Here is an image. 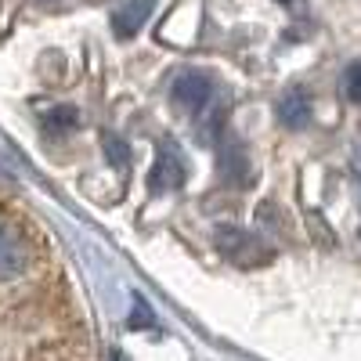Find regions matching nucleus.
Listing matches in <instances>:
<instances>
[{
  "label": "nucleus",
  "mask_w": 361,
  "mask_h": 361,
  "mask_svg": "<svg viewBox=\"0 0 361 361\" xmlns=\"http://www.w3.org/2000/svg\"><path fill=\"white\" fill-rule=\"evenodd\" d=\"M214 246H217V253H221L228 264H235V267H264V264H271V257H275L264 238H257V235H250V231H243V228H231V224L217 228Z\"/></svg>",
  "instance_id": "nucleus-1"
},
{
  "label": "nucleus",
  "mask_w": 361,
  "mask_h": 361,
  "mask_svg": "<svg viewBox=\"0 0 361 361\" xmlns=\"http://www.w3.org/2000/svg\"><path fill=\"white\" fill-rule=\"evenodd\" d=\"M29 257H33V253H29L25 235H22L11 221H0V282L25 275Z\"/></svg>",
  "instance_id": "nucleus-2"
},
{
  "label": "nucleus",
  "mask_w": 361,
  "mask_h": 361,
  "mask_svg": "<svg viewBox=\"0 0 361 361\" xmlns=\"http://www.w3.org/2000/svg\"><path fill=\"white\" fill-rule=\"evenodd\" d=\"M209 98H214V83H209L206 73H180L173 80V102L180 109H188V112H199L202 105H209Z\"/></svg>",
  "instance_id": "nucleus-3"
},
{
  "label": "nucleus",
  "mask_w": 361,
  "mask_h": 361,
  "mask_svg": "<svg viewBox=\"0 0 361 361\" xmlns=\"http://www.w3.org/2000/svg\"><path fill=\"white\" fill-rule=\"evenodd\" d=\"M279 119L289 127V130H300V127H307L311 123V98H307V90H286L282 102H279Z\"/></svg>",
  "instance_id": "nucleus-4"
},
{
  "label": "nucleus",
  "mask_w": 361,
  "mask_h": 361,
  "mask_svg": "<svg viewBox=\"0 0 361 361\" xmlns=\"http://www.w3.org/2000/svg\"><path fill=\"white\" fill-rule=\"evenodd\" d=\"M217 170L228 185H238V180L250 177V159H246V148L238 141H224L221 152H217Z\"/></svg>",
  "instance_id": "nucleus-5"
},
{
  "label": "nucleus",
  "mask_w": 361,
  "mask_h": 361,
  "mask_svg": "<svg viewBox=\"0 0 361 361\" xmlns=\"http://www.w3.org/2000/svg\"><path fill=\"white\" fill-rule=\"evenodd\" d=\"M148 15H152V0H127V4L116 11L112 29H116V33L127 40V37H134L137 29L145 25V18H148Z\"/></svg>",
  "instance_id": "nucleus-6"
},
{
  "label": "nucleus",
  "mask_w": 361,
  "mask_h": 361,
  "mask_svg": "<svg viewBox=\"0 0 361 361\" xmlns=\"http://www.w3.org/2000/svg\"><path fill=\"white\" fill-rule=\"evenodd\" d=\"M180 180H185V166H180V159L170 152V148H163L156 166H152V192H170L177 188Z\"/></svg>",
  "instance_id": "nucleus-7"
},
{
  "label": "nucleus",
  "mask_w": 361,
  "mask_h": 361,
  "mask_svg": "<svg viewBox=\"0 0 361 361\" xmlns=\"http://www.w3.org/2000/svg\"><path fill=\"white\" fill-rule=\"evenodd\" d=\"M343 87H347V98H350V102H361V62L347 69V76H343Z\"/></svg>",
  "instance_id": "nucleus-8"
},
{
  "label": "nucleus",
  "mask_w": 361,
  "mask_h": 361,
  "mask_svg": "<svg viewBox=\"0 0 361 361\" xmlns=\"http://www.w3.org/2000/svg\"><path fill=\"white\" fill-rule=\"evenodd\" d=\"M105 152H109V159L119 166V163H127V145L119 141V137H112V134H105Z\"/></svg>",
  "instance_id": "nucleus-9"
},
{
  "label": "nucleus",
  "mask_w": 361,
  "mask_h": 361,
  "mask_svg": "<svg viewBox=\"0 0 361 361\" xmlns=\"http://www.w3.org/2000/svg\"><path fill=\"white\" fill-rule=\"evenodd\" d=\"M51 123H58V127H73V123H76V109H54V112H51Z\"/></svg>",
  "instance_id": "nucleus-10"
},
{
  "label": "nucleus",
  "mask_w": 361,
  "mask_h": 361,
  "mask_svg": "<svg viewBox=\"0 0 361 361\" xmlns=\"http://www.w3.org/2000/svg\"><path fill=\"white\" fill-rule=\"evenodd\" d=\"M141 322H148V314H145V304H137V311H134V325L141 329Z\"/></svg>",
  "instance_id": "nucleus-11"
},
{
  "label": "nucleus",
  "mask_w": 361,
  "mask_h": 361,
  "mask_svg": "<svg viewBox=\"0 0 361 361\" xmlns=\"http://www.w3.org/2000/svg\"><path fill=\"white\" fill-rule=\"evenodd\" d=\"M279 4H286V8H300L304 0H279Z\"/></svg>",
  "instance_id": "nucleus-12"
}]
</instances>
